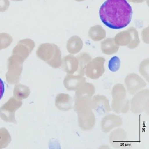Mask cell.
<instances>
[{
    "mask_svg": "<svg viewBox=\"0 0 149 149\" xmlns=\"http://www.w3.org/2000/svg\"><path fill=\"white\" fill-rule=\"evenodd\" d=\"M133 12L126 0H106L99 9V16L105 26L110 29L126 27L131 21Z\"/></svg>",
    "mask_w": 149,
    "mask_h": 149,
    "instance_id": "cell-1",
    "label": "cell"
},
{
    "mask_svg": "<svg viewBox=\"0 0 149 149\" xmlns=\"http://www.w3.org/2000/svg\"><path fill=\"white\" fill-rule=\"evenodd\" d=\"M114 40L117 45H127L130 49L136 47L139 43L138 31L133 28H130L127 31L118 33L116 36Z\"/></svg>",
    "mask_w": 149,
    "mask_h": 149,
    "instance_id": "cell-5",
    "label": "cell"
},
{
    "mask_svg": "<svg viewBox=\"0 0 149 149\" xmlns=\"http://www.w3.org/2000/svg\"><path fill=\"white\" fill-rule=\"evenodd\" d=\"M91 106L93 110L102 115L109 113L111 110L109 99L105 96L100 94L92 98Z\"/></svg>",
    "mask_w": 149,
    "mask_h": 149,
    "instance_id": "cell-10",
    "label": "cell"
},
{
    "mask_svg": "<svg viewBox=\"0 0 149 149\" xmlns=\"http://www.w3.org/2000/svg\"><path fill=\"white\" fill-rule=\"evenodd\" d=\"M37 56L53 66H59L62 63L60 49L54 44L44 43L40 45L36 51Z\"/></svg>",
    "mask_w": 149,
    "mask_h": 149,
    "instance_id": "cell-3",
    "label": "cell"
},
{
    "mask_svg": "<svg viewBox=\"0 0 149 149\" xmlns=\"http://www.w3.org/2000/svg\"><path fill=\"white\" fill-rule=\"evenodd\" d=\"M105 58L102 57H97L91 59L86 65L85 75L91 79H98L105 72Z\"/></svg>",
    "mask_w": 149,
    "mask_h": 149,
    "instance_id": "cell-6",
    "label": "cell"
},
{
    "mask_svg": "<svg viewBox=\"0 0 149 149\" xmlns=\"http://www.w3.org/2000/svg\"><path fill=\"white\" fill-rule=\"evenodd\" d=\"M35 47V42L33 40L29 38L21 40L13 49L12 55L17 56L24 61Z\"/></svg>",
    "mask_w": 149,
    "mask_h": 149,
    "instance_id": "cell-9",
    "label": "cell"
},
{
    "mask_svg": "<svg viewBox=\"0 0 149 149\" xmlns=\"http://www.w3.org/2000/svg\"><path fill=\"white\" fill-rule=\"evenodd\" d=\"M91 99L76 101L75 108L78 115L80 127L83 131H89L95 126L96 119L91 106Z\"/></svg>",
    "mask_w": 149,
    "mask_h": 149,
    "instance_id": "cell-2",
    "label": "cell"
},
{
    "mask_svg": "<svg viewBox=\"0 0 149 149\" xmlns=\"http://www.w3.org/2000/svg\"><path fill=\"white\" fill-rule=\"evenodd\" d=\"M111 109L118 114H126L130 108V102L127 98L120 101L112 100Z\"/></svg>",
    "mask_w": 149,
    "mask_h": 149,
    "instance_id": "cell-13",
    "label": "cell"
},
{
    "mask_svg": "<svg viewBox=\"0 0 149 149\" xmlns=\"http://www.w3.org/2000/svg\"><path fill=\"white\" fill-rule=\"evenodd\" d=\"M124 82L127 91L132 95L143 90L147 86L144 79L135 73L128 74L125 78Z\"/></svg>",
    "mask_w": 149,
    "mask_h": 149,
    "instance_id": "cell-8",
    "label": "cell"
},
{
    "mask_svg": "<svg viewBox=\"0 0 149 149\" xmlns=\"http://www.w3.org/2000/svg\"><path fill=\"white\" fill-rule=\"evenodd\" d=\"M131 111L134 114L149 113V90L143 89L134 95L130 102Z\"/></svg>",
    "mask_w": 149,
    "mask_h": 149,
    "instance_id": "cell-4",
    "label": "cell"
},
{
    "mask_svg": "<svg viewBox=\"0 0 149 149\" xmlns=\"http://www.w3.org/2000/svg\"><path fill=\"white\" fill-rule=\"evenodd\" d=\"M123 125V120L119 116L114 114H108L102 118L101 127L103 132L108 133Z\"/></svg>",
    "mask_w": 149,
    "mask_h": 149,
    "instance_id": "cell-11",
    "label": "cell"
},
{
    "mask_svg": "<svg viewBox=\"0 0 149 149\" xmlns=\"http://www.w3.org/2000/svg\"><path fill=\"white\" fill-rule=\"evenodd\" d=\"M78 61V72L79 75L84 76L88 63L91 59V57L86 53H81L77 56Z\"/></svg>",
    "mask_w": 149,
    "mask_h": 149,
    "instance_id": "cell-18",
    "label": "cell"
},
{
    "mask_svg": "<svg viewBox=\"0 0 149 149\" xmlns=\"http://www.w3.org/2000/svg\"><path fill=\"white\" fill-rule=\"evenodd\" d=\"M139 72L148 83L149 82L148 59L145 60L141 63L139 67Z\"/></svg>",
    "mask_w": 149,
    "mask_h": 149,
    "instance_id": "cell-21",
    "label": "cell"
},
{
    "mask_svg": "<svg viewBox=\"0 0 149 149\" xmlns=\"http://www.w3.org/2000/svg\"><path fill=\"white\" fill-rule=\"evenodd\" d=\"M63 60L67 72L74 73L78 70V61L77 58L72 55H68L64 57Z\"/></svg>",
    "mask_w": 149,
    "mask_h": 149,
    "instance_id": "cell-17",
    "label": "cell"
},
{
    "mask_svg": "<svg viewBox=\"0 0 149 149\" xmlns=\"http://www.w3.org/2000/svg\"><path fill=\"white\" fill-rule=\"evenodd\" d=\"M12 1H24V0H12Z\"/></svg>",
    "mask_w": 149,
    "mask_h": 149,
    "instance_id": "cell-25",
    "label": "cell"
},
{
    "mask_svg": "<svg viewBox=\"0 0 149 149\" xmlns=\"http://www.w3.org/2000/svg\"><path fill=\"white\" fill-rule=\"evenodd\" d=\"M109 141L111 146L115 149H126L131 146L127 138L126 131L122 128H118L111 132Z\"/></svg>",
    "mask_w": 149,
    "mask_h": 149,
    "instance_id": "cell-7",
    "label": "cell"
},
{
    "mask_svg": "<svg viewBox=\"0 0 149 149\" xmlns=\"http://www.w3.org/2000/svg\"><path fill=\"white\" fill-rule=\"evenodd\" d=\"M11 36L5 33H0V50L7 48L13 42Z\"/></svg>",
    "mask_w": 149,
    "mask_h": 149,
    "instance_id": "cell-20",
    "label": "cell"
},
{
    "mask_svg": "<svg viewBox=\"0 0 149 149\" xmlns=\"http://www.w3.org/2000/svg\"><path fill=\"white\" fill-rule=\"evenodd\" d=\"M120 66V61L118 57H114L109 62L108 67L112 72H116L119 70Z\"/></svg>",
    "mask_w": 149,
    "mask_h": 149,
    "instance_id": "cell-22",
    "label": "cell"
},
{
    "mask_svg": "<svg viewBox=\"0 0 149 149\" xmlns=\"http://www.w3.org/2000/svg\"><path fill=\"white\" fill-rule=\"evenodd\" d=\"M126 90L124 86L121 84H118L113 86L112 89L111 95L113 100L120 101L126 98Z\"/></svg>",
    "mask_w": 149,
    "mask_h": 149,
    "instance_id": "cell-16",
    "label": "cell"
},
{
    "mask_svg": "<svg viewBox=\"0 0 149 149\" xmlns=\"http://www.w3.org/2000/svg\"><path fill=\"white\" fill-rule=\"evenodd\" d=\"M89 37L94 41H99L106 36V31L100 25L92 27L89 31Z\"/></svg>",
    "mask_w": 149,
    "mask_h": 149,
    "instance_id": "cell-19",
    "label": "cell"
},
{
    "mask_svg": "<svg viewBox=\"0 0 149 149\" xmlns=\"http://www.w3.org/2000/svg\"><path fill=\"white\" fill-rule=\"evenodd\" d=\"M5 91V84L2 80L0 78V100L2 99Z\"/></svg>",
    "mask_w": 149,
    "mask_h": 149,
    "instance_id": "cell-24",
    "label": "cell"
},
{
    "mask_svg": "<svg viewBox=\"0 0 149 149\" xmlns=\"http://www.w3.org/2000/svg\"><path fill=\"white\" fill-rule=\"evenodd\" d=\"M101 49L106 54H115L118 51L119 47L115 43L113 38H108L101 42Z\"/></svg>",
    "mask_w": 149,
    "mask_h": 149,
    "instance_id": "cell-15",
    "label": "cell"
},
{
    "mask_svg": "<svg viewBox=\"0 0 149 149\" xmlns=\"http://www.w3.org/2000/svg\"><path fill=\"white\" fill-rule=\"evenodd\" d=\"M10 5L9 0H0V12L6 11Z\"/></svg>",
    "mask_w": 149,
    "mask_h": 149,
    "instance_id": "cell-23",
    "label": "cell"
},
{
    "mask_svg": "<svg viewBox=\"0 0 149 149\" xmlns=\"http://www.w3.org/2000/svg\"><path fill=\"white\" fill-rule=\"evenodd\" d=\"M95 93V86L93 84L85 82L77 90L76 99L82 98L93 97Z\"/></svg>",
    "mask_w": 149,
    "mask_h": 149,
    "instance_id": "cell-12",
    "label": "cell"
},
{
    "mask_svg": "<svg viewBox=\"0 0 149 149\" xmlns=\"http://www.w3.org/2000/svg\"><path fill=\"white\" fill-rule=\"evenodd\" d=\"M83 42L81 39L78 36H74L68 40L66 48L70 54H75L81 50Z\"/></svg>",
    "mask_w": 149,
    "mask_h": 149,
    "instance_id": "cell-14",
    "label": "cell"
}]
</instances>
